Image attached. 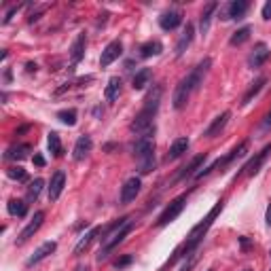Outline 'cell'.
<instances>
[{
	"label": "cell",
	"instance_id": "6da1fadb",
	"mask_svg": "<svg viewBox=\"0 0 271 271\" xmlns=\"http://www.w3.org/2000/svg\"><path fill=\"white\" fill-rule=\"evenodd\" d=\"M132 229H134V223L127 216L121 218V221H117V223H113L111 227L106 229V237H102V248L98 252V261H104L106 256L132 233Z\"/></svg>",
	"mask_w": 271,
	"mask_h": 271
},
{
	"label": "cell",
	"instance_id": "7a4b0ae2",
	"mask_svg": "<svg viewBox=\"0 0 271 271\" xmlns=\"http://www.w3.org/2000/svg\"><path fill=\"white\" fill-rule=\"evenodd\" d=\"M134 157L138 161L140 174H151L155 170V142H153V138H138L136 140Z\"/></svg>",
	"mask_w": 271,
	"mask_h": 271
},
{
	"label": "cell",
	"instance_id": "3957f363",
	"mask_svg": "<svg viewBox=\"0 0 271 271\" xmlns=\"http://www.w3.org/2000/svg\"><path fill=\"white\" fill-rule=\"evenodd\" d=\"M193 91H195V87H193V83H191V79H189V74H186L184 79L176 85V89H174V98H172L174 108H176V111H180V108H184Z\"/></svg>",
	"mask_w": 271,
	"mask_h": 271
},
{
	"label": "cell",
	"instance_id": "277c9868",
	"mask_svg": "<svg viewBox=\"0 0 271 271\" xmlns=\"http://www.w3.org/2000/svg\"><path fill=\"white\" fill-rule=\"evenodd\" d=\"M184 203H186V195H180V197L174 199V202L161 212V216L157 218V227H165V225H170L172 221H176L178 214L184 210Z\"/></svg>",
	"mask_w": 271,
	"mask_h": 271
},
{
	"label": "cell",
	"instance_id": "5b68a950",
	"mask_svg": "<svg viewBox=\"0 0 271 271\" xmlns=\"http://www.w3.org/2000/svg\"><path fill=\"white\" fill-rule=\"evenodd\" d=\"M248 6H250L248 0H231V2L221 11V19L223 22H227V19H242L246 15Z\"/></svg>",
	"mask_w": 271,
	"mask_h": 271
},
{
	"label": "cell",
	"instance_id": "8992f818",
	"mask_svg": "<svg viewBox=\"0 0 271 271\" xmlns=\"http://www.w3.org/2000/svg\"><path fill=\"white\" fill-rule=\"evenodd\" d=\"M161 95H163V87L161 85H155L151 91L146 93V98H144V106H142V111L148 113V114H157L159 111V104H161Z\"/></svg>",
	"mask_w": 271,
	"mask_h": 271
},
{
	"label": "cell",
	"instance_id": "52a82bcc",
	"mask_svg": "<svg viewBox=\"0 0 271 271\" xmlns=\"http://www.w3.org/2000/svg\"><path fill=\"white\" fill-rule=\"evenodd\" d=\"M121 53H123V45H121V41H113V43H108V45H106V49L102 51L100 66H102V68L111 66V64H113L114 60H119Z\"/></svg>",
	"mask_w": 271,
	"mask_h": 271
},
{
	"label": "cell",
	"instance_id": "ba28073f",
	"mask_svg": "<svg viewBox=\"0 0 271 271\" xmlns=\"http://www.w3.org/2000/svg\"><path fill=\"white\" fill-rule=\"evenodd\" d=\"M142 189V182L138 176H132L130 180H125V184L121 186V203H130L138 197V193Z\"/></svg>",
	"mask_w": 271,
	"mask_h": 271
},
{
	"label": "cell",
	"instance_id": "9c48e42d",
	"mask_svg": "<svg viewBox=\"0 0 271 271\" xmlns=\"http://www.w3.org/2000/svg\"><path fill=\"white\" fill-rule=\"evenodd\" d=\"M269 153H271V144H267V146H265V148H263V151H261V153H256V155H254V157H252V159H250V161H248V163H246V165H244V167H242V170H244L242 174H246V176H254V174H256V172H259V170H261V165H263V163H265V159H267V155H269Z\"/></svg>",
	"mask_w": 271,
	"mask_h": 271
},
{
	"label": "cell",
	"instance_id": "30bf717a",
	"mask_svg": "<svg viewBox=\"0 0 271 271\" xmlns=\"http://www.w3.org/2000/svg\"><path fill=\"white\" fill-rule=\"evenodd\" d=\"M64 186H66V174L55 172L53 176H51V182H49V202H57V199H60Z\"/></svg>",
	"mask_w": 271,
	"mask_h": 271
},
{
	"label": "cell",
	"instance_id": "8fae6325",
	"mask_svg": "<svg viewBox=\"0 0 271 271\" xmlns=\"http://www.w3.org/2000/svg\"><path fill=\"white\" fill-rule=\"evenodd\" d=\"M55 248H57V244L55 242H45V244H41L36 250H34V254L28 259V263L25 265L28 267H32V265H36V263H41V261H45L49 254H53L55 252Z\"/></svg>",
	"mask_w": 271,
	"mask_h": 271
},
{
	"label": "cell",
	"instance_id": "7c38bea8",
	"mask_svg": "<svg viewBox=\"0 0 271 271\" xmlns=\"http://www.w3.org/2000/svg\"><path fill=\"white\" fill-rule=\"evenodd\" d=\"M91 148H93L91 136H81V138L76 140L74 148H72V157H74V161H83L89 153H91Z\"/></svg>",
	"mask_w": 271,
	"mask_h": 271
},
{
	"label": "cell",
	"instance_id": "4fadbf2b",
	"mask_svg": "<svg viewBox=\"0 0 271 271\" xmlns=\"http://www.w3.org/2000/svg\"><path fill=\"white\" fill-rule=\"evenodd\" d=\"M43 221H45V212H36L34 216H32V221L28 223V227H25L22 233H19V237H17V242L22 244V242H28L32 235L36 233L38 229H41V225H43Z\"/></svg>",
	"mask_w": 271,
	"mask_h": 271
},
{
	"label": "cell",
	"instance_id": "5bb4252c",
	"mask_svg": "<svg viewBox=\"0 0 271 271\" xmlns=\"http://www.w3.org/2000/svg\"><path fill=\"white\" fill-rule=\"evenodd\" d=\"M267 57H269V47L265 43H259L254 47L252 53H250V57H248V66L250 68H261L263 64L267 62Z\"/></svg>",
	"mask_w": 271,
	"mask_h": 271
},
{
	"label": "cell",
	"instance_id": "9a60e30c",
	"mask_svg": "<svg viewBox=\"0 0 271 271\" xmlns=\"http://www.w3.org/2000/svg\"><path fill=\"white\" fill-rule=\"evenodd\" d=\"M180 23H182V13H180V11H165L163 15L159 17V25H161V28H163L165 32L176 30Z\"/></svg>",
	"mask_w": 271,
	"mask_h": 271
},
{
	"label": "cell",
	"instance_id": "2e32d148",
	"mask_svg": "<svg viewBox=\"0 0 271 271\" xmlns=\"http://www.w3.org/2000/svg\"><path fill=\"white\" fill-rule=\"evenodd\" d=\"M229 119H231V113L229 111H225L223 114H218V117L210 123V127L205 130L203 136H208V138H216V136H221V132L225 130V125L229 123Z\"/></svg>",
	"mask_w": 271,
	"mask_h": 271
},
{
	"label": "cell",
	"instance_id": "e0dca14e",
	"mask_svg": "<svg viewBox=\"0 0 271 271\" xmlns=\"http://www.w3.org/2000/svg\"><path fill=\"white\" fill-rule=\"evenodd\" d=\"M193 36H195V25H193V23H186L184 32H182V34H180L178 43H176V55H178V57L182 55L186 49H189V45L193 43Z\"/></svg>",
	"mask_w": 271,
	"mask_h": 271
},
{
	"label": "cell",
	"instance_id": "ac0fdd59",
	"mask_svg": "<svg viewBox=\"0 0 271 271\" xmlns=\"http://www.w3.org/2000/svg\"><path fill=\"white\" fill-rule=\"evenodd\" d=\"M85 47H87V36L79 34L76 41L72 43V47H70V60H72V64H79L85 57Z\"/></svg>",
	"mask_w": 271,
	"mask_h": 271
},
{
	"label": "cell",
	"instance_id": "d6986e66",
	"mask_svg": "<svg viewBox=\"0 0 271 271\" xmlns=\"http://www.w3.org/2000/svg\"><path fill=\"white\" fill-rule=\"evenodd\" d=\"M32 151L30 144H15V146H11V148H6V153H4V159L6 161H22L28 157V153Z\"/></svg>",
	"mask_w": 271,
	"mask_h": 271
},
{
	"label": "cell",
	"instance_id": "ffe728a7",
	"mask_svg": "<svg viewBox=\"0 0 271 271\" xmlns=\"http://www.w3.org/2000/svg\"><path fill=\"white\" fill-rule=\"evenodd\" d=\"M205 159H208V155H205V153H202V155H197V157L195 159H193L191 161V163L189 165H186V167H182V172H180V176H178V180H182V178H189V176H195V174L199 172V167H202V163H203V161Z\"/></svg>",
	"mask_w": 271,
	"mask_h": 271
},
{
	"label": "cell",
	"instance_id": "44dd1931",
	"mask_svg": "<svg viewBox=\"0 0 271 271\" xmlns=\"http://www.w3.org/2000/svg\"><path fill=\"white\" fill-rule=\"evenodd\" d=\"M189 151V138H176L172 142V146H170V153H167V159H178V157H182V155Z\"/></svg>",
	"mask_w": 271,
	"mask_h": 271
},
{
	"label": "cell",
	"instance_id": "7402d4cb",
	"mask_svg": "<svg viewBox=\"0 0 271 271\" xmlns=\"http://www.w3.org/2000/svg\"><path fill=\"white\" fill-rule=\"evenodd\" d=\"M100 233H102V229H100V227H91V229H89L87 233L79 240V244L74 246V254H83V250H87V248H89V244L93 242V237H98Z\"/></svg>",
	"mask_w": 271,
	"mask_h": 271
},
{
	"label": "cell",
	"instance_id": "603a6c76",
	"mask_svg": "<svg viewBox=\"0 0 271 271\" xmlns=\"http://www.w3.org/2000/svg\"><path fill=\"white\" fill-rule=\"evenodd\" d=\"M121 85H123V81L119 79V76H113L111 81H108V85H106V91H104V98L108 102H114L121 95Z\"/></svg>",
	"mask_w": 271,
	"mask_h": 271
},
{
	"label": "cell",
	"instance_id": "cb8c5ba5",
	"mask_svg": "<svg viewBox=\"0 0 271 271\" xmlns=\"http://www.w3.org/2000/svg\"><path fill=\"white\" fill-rule=\"evenodd\" d=\"M161 51H163V45L159 41H148L140 47V57L142 60H148V57H153V55H159Z\"/></svg>",
	"mask_w": 271,
	"mask_h": 271
},
{
	"label": "cell",
	"instance_id": "d4e9b609",
	"mask_svg": "<svg viewBox=\"0 0 271 271\" xmlns=\"http://www.w3.org/2000/svg\"><path fill=\"white\" fill-rule=\"evenodd\" d=\"M151 76H153V72H151V68H142V70H138V72L134 74V81H132V87L134 89H144L148 83H151Z\"/></svg>",
	"mask_w": 271,
	"mask_h": 271
},
{
	"label": "cell",
	"instance_id": "484cf974",
	"mask_svg": "<svg viewBox=\"0 0 271 271\" xmlns=\"http://www.w3.org/2000/svg\"><path fill=\"white\" fill-rule=\"evenodd\" d=\"M265 83H267V79H265V76H261V79H256V81L252 83V85H250V89H248V91L244 93V98H242V104H244V106H246V104H250V102H252V100L256 98V95H259V91L263 89V85H265Z\"/></svg>",
	"mask_w": 271,
	"mask_h": 271
},
{
	"label": "cell",
	"instance_id": "4316f807",
	"mask_svg": "<svg viewBox=\"0 0 271 271\" xmlns=\"http://www.w3.org/2000/svg\"><path fill=\"white\" fill-rule=\"evenodd\" d=\"M216 9H218V2H210V4L203 9L202 19H199V30H202V34H205V32H208V28H210V19H212V15H214Z\"/></svg>",
	"mask_w": 271,
	"mask_h": 271
},
{
	"label": "cell",
	"instance_id": "83f0119b",
	"mask_svg": "<svg viewBox=\"0 0 271 271\" xmlns=\"http://www.w3.org/2000/svg\"><path fill=\"white\" fill-rule=\"evenodd\" d=\"M6 210H9L11 216H25L28 214V203H25L23 199H11V202L6 203Z\"/></svg>",
	"mask_w": 271,
	"mask_h": 271
},
{
	"label": "cell",
	"instance_id": "f1b7e54d",
	"mask_svg": "<svg viewBox=\"0 0 271 271\" xmlns=\"http://www.w3.org/2000/svg\"><path fill=\"white\" fill-rule=\"evenodd\" d=\"M47 144H49V151L53 153L55 157H62V155H64V146H62V140H60V134H57V132H51L49 134Z\"/></svg>",
	"mask_w": 271,
	"mask_h": 271
},
{
	"label": "cell",
	"instance_id": "f546056e",
	"mask_svg": "<svg viewBox=\"0 0 271 271\" xmlns=\"http://www.w3.org/2000/svg\"><path fill=\"white\" fill-rule=\"evenodd\" d=\"M250 32H252V30H250L248 25H244V28H240V30L233 32V36L229 38V43L233 45V47H240V45H244L250 38Z\"/></svg>",
	"mask_w": 271,
	"mask_h": 271
},
{
	"label": "cell",
	"instance_id": "4dcf8cb0",
	"mask_svg": "<svg viewBox=\"0 0 271 271\" xmlns=\"http://www.w3.org/2000/svg\"><path fill=\"white\" fill-rule=\"evenodd\" d=\"M76 117H79V114H76L74 108H68V111H60V113H57V119H60L64 125H68V127L76 125Z\"/></svg>",
	"mask_w": 271,
	"mask_h": 271
},
{
	"label": "cell",
	"instance_id": "1f68e13d",
	"mask_svg": "<svg viewBox=\"0 0 271 271\" xmlns=\"http://www.w3.org/2000/svg\"><path fill=\"white\" fill-rule=\"evenodd\" d=\"M43 186H45V180L43 178H34V180H32L30 186H28V199H30V202H32V199H38Z\"/></svg>",
	"mask_w": 271,
	"mask_h": 271
},
{
	"label": "cell",
	"instance_id": "d6a6232c",
	"mask_svg": "<svg viewBox=\"0 0 271 271\" xmlns=\"http://www.w3.org/2000/svg\"><path fill=\"white\" fill-rule=\"evenodd\" d=\"M6 174H9V178L19 180V182H25V180H28V172H25L23 167H19V165L9 167V170H6Z\"/></svg>",
	"mask_w": 271,
	"mask_h": 271
},
{
	"label": "cell",
	"instance_id": "836d02e7",
	"mask_svg": "<svg viewBox=\"0 0 271 271\" xmlns=\"http://www.w3.org/2000/svg\"><path fill=\"white\" fill-rule=\"evenodd\" d=\"M132 261H134V256H132V254H125L123 259L114 261V267H117V269H123V267H127V265H132Z\"/></svg>",
	"mask_w": 271,
	"mask_h": 271
},
{
	"label": "cell",
	"instance_id": "e575fe53",
	"mask_svg": "<svg viewBox=\"0 0 271 271\" xmlns=\"http://www.w3.org/2000/svg\"><path fill=\"white\" fill-rule=\"evenodd\" d=\"M195 261H197V256H191V259H186V261L182 263V267H180L178 271H191V267L195 265Z\"/></svg>",
	"mask_w": 271,
	"mask_h": 271
},
{
	"label": "cell",
	"instance_id": "d590c367",
	"mask_svg": "<svg viewBox=\"0 0 271 271\" xmlns=\"http://www.w3.org/2000/svg\"><path fill=\"white\" fill-rule=\"evenodd\" d=\"M263 19H271V0H267L265 4H263Z\"/></svg>",
	"mask_w": 271,
	"mask_h": 271
},
{
	"label": "cell",
	"instance_id": "8d00e7d4",
	"mask_svg": "<svg viewBox=\"0 0 271 271\" xmlns=\"http://www.w3.org/2000/svg\"><path fill=\"white\" fill-rule=\"evenodd\" d=\"M19 9H22V4H17V6H13V9H11L9 13H6V15H4V23H6V22H11V17H13V15H15V13H17Z\"/></svg>",
	"mask_w": 271,
	"mask_h": 271
},
{
	"label": "cell",
	"instance_id": "74e56055",
	"mask_svg": "<svg viewBox=\"0 0 271 271\" xmlns=\"http://www.w3.org/2000/svg\"><path fill=\"white\" fill-rule=\"evenodd\" d=\"M32 161H34V165H38V167L45 165V157H43V155H34V157H32Z\"/></svg>",
	"mask_w": 271,
	"mask_h": 271
},
{
	"label": "cell",
	"instance_id": "f35d334b",
	"mask_svg": "<svg viewBox=\"0 0 271 271\" xmlns=\"http://www.w3.org/2000/svg\"><path fill=\"white\" fill-rule=\"evenodd\" d=\"M240 246H242V250H248V248H250V240H248L246 235L240 237Z\"/></svg>",
	"mask_w": 271,
	"mask_h": 271
},
{
	"label": "cell",
	"instance_id": "ab89813d",
	"mask_svg": "<svg viewBox=\"0 0 271 271\" xmlns=\"http://www.w3.org/2000/svg\"><path fill=\"white\" fill-rule=\"evenodd\" d=\"M265 223H267L269 227H271V203L267 205V212H265Z\"/></svg>",
	"mask_w": 271,
	"mask_h": 271
},
{
	"label": "cell",
	"instance_id": "60d3db41",
	"mask_svg": "<svg viewBox=\"0 0 271 271\" xmlns=\"http://www.w3.org/2000/svg\"><path fill=\"white\" fill-rule=\"evenodd\" d=\"M25 70H28V72H36V64L28 62V64H25Z\"/></svg>",
	"mask_w": 271,
	"mask_h": 271
},
{
	"label": "cell",
	"instance_id": "b9f144b4",
	"mask_svg": "<svg viewBox=\"0 0 271 271\" xmlns=\"http://www.w3.org/2000/svg\"><path fill=\"white\" fill-rule=\"evenodd\" d=\"M11 76H13V74H11V70H6V72H4V81H6V83H11Z\"/></svg>",
	"mask_w": 271,
	"mask_h": 271
},
{
	"label": "cell",
	"instance_id": "7bdbcfd3",
	"mask_svg": "<svg viewBox=\"0 0 271 271\" xmlns=\"http://www.w3.org/2000/svg\"><path fill=\"white\" fill-rule=\"evenodd\" d=\"M76 271H89V269H87V267H83V265H81V267H76Z\"/></svg>",
	"mask_w": 271,
	"mask_h": 271
},
{
	"label": "cell",
	"instance_id": "ee69618b",
	"mask_svg": "<svg viewBox=\"0 0 271 271\" xmlns=\"http://www.w3.org/2000/svg\"><path fill=\"white\" fill-rule=\"evenodd\" d=\"M269 254H271V250H269Z\"/></svg>",
	"mask_w": 271,
	"mask_h": 271
},
{
	"label": "cell",
	"instance_id": "f6af8a7d",
	"mask_svg": "<svg viewBox=\"0 0 271 271\" xmlns=\"http://www.w3.org/2000/svg\"><path fill=\"white\" fill-rule=\"evenodd\" d=\"M246 271H250V269H246Z\"/></svg>",
	"mask_w": 271,
	"mask_h": 271
},
{
	"label": "cell",
	"instance_id": "bcb514c9",
	"mask_svg": "<svg viewBox=\"0 0 271 271\" xmlns=\"http://www.w3.org/2000/svg\"><path fill=\"white\" fill-rule=\"evenodd\" d=\"M210 271H212V269H210Z\"/></svg>",
	"mask_w": 271,
	"mask_h": 271
}]
</instances>
